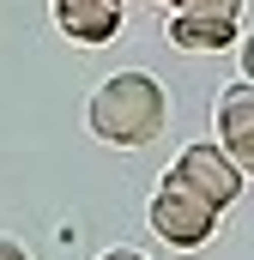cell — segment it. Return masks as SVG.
Listing matches in <instances>:
<instances>
[{
  "instance_id": "ba28073f",
  "label": "cell",
  "mask_w": 254,
  "mask_h": 260,
  "mask_svg": "<svg viewBox=\"0 0 254 260\" xmlns=\"http://www.w3.org/2000/svg\"><path fill=\"white\" fill-rule=\"evenodd\" d=\"M242 79H254V30L242 37Z\"/></svg>"
},
{
  "instance_id": "6da1fadb",
  "label": "cell",
  "mask_w": 254,
  "mask_h": 260,
  "mask_svg": "<svg viewBox=\"0 0 254 260\" xmlns=\"http://www.w3.org/2000/svg\"><path fill=\"white\" fill-rule=\"evenodd\" d=\"M170 121V97H164V85L151 79V73H109L97 91H91V103H85V127L97 133L103 145H115V151H145L157 133Z\"/></svg>"
},
{
  "instance_id": "277c9868",
  "label": "cell",
  "mask_w": 254,
  "mask_h": 260,
  "mask_svg": "<svg viewBox=\"0 0 254 260\" xmlns=\"http://www.w3.org/2000/svg\"><path fill=\"white\" fill-rule=\"evenodd\" d=\"M55 24L67 43L79 49H103L121 30V0H55Z\"/></svg>"
},
{
  "instance_id": "8fae6325",
  "label": "cell",
  "mask_w": 254,
  "mask_h": 260,
  "mask_svg": "<svg viewBox=\"0 0 254 260\" xmlns=\"http://www.w3.org/2000/svg\"><path fill=\"white\" fill-rule=\"evenodd\" d=\"M164 6H176V0H164Z\"/></svg>"
},
{
  "instance_id": "8992f818",
  "label": "cell",
  "mask_w": 254,
  "mask_h": 260,
  "mask_svg": "<svg viewBox=\"0 0 254 260\" xmlns=\"http://www.w3.org/2000/svg\"><path fill=\"white\" fill-rule=\"evenodd\" d=\"M212 127H218V145L254 139V79H236V85L218 91V103H212Z\"/></svg>"
},
{
  "instance_id": "30bf717a",
  "label": "cell",
  "mask_w": 254,
  "mask_h": 260,
  "mask_svg": "<svg viewBox=\"0 0 254 260\" xmlns=\"http://www.w3.org/2000/svg\"><path fill=\"white\" fill-rule=\"evenodd\" d=\"M97 260H145L139 248H109V254H97Z\"/></svg>"
},
{
  "instance_id": "5b68a950",
  "label": "cell",
  "mask_w": 254,
  "mask_h": 260,
  "mask_svg": "<svg viewBox=\"0 0 254 260\" xmlns=\"http://www.w3.org/2000/svg\"><path fill=\"white\" fill-rule=\"evenodd\" d=\"M230 43H236V18L170 12V49H182V55H224Z\"/></svg>"
},
{
  "instance_id": "9c48e42d",
  "label": "cell",
  "mask_w": 254,
  "mask_h": 260,
  "mask_svg": "<svg viewBox=\"0 0 254 260\" xmlns=\"http://www.w3.org/2000/svg\"><path fill=\"white\" fill-rule=\"evenodd\" d=\"M0 260H30V254H24V248H18L12 236H0Z\"/></svg>"
},
{
  "instance_id": "7a4b0ae2",
  "label": "cell",
  "mask_w": 254,
  "mask_h": 260,
  "mask_svg": "<svg viewBox=\"0 0 254 260\" xmlns=\"http://www.w3.org/2000/svg\"><path fill=\"white\" fill-rule=\"evenodd\" d=\"M164 182H176V188H188L200 194L206 206H218V212H230L242 188H248V176H242V164L218 145V139H200V145H182L176 151V164L164 170Z\"/></svg>"
},
{
  "instance_id": "52a82bcc",
  "label": "cell",
  "mask_w": 254,
  "mask_h": 260,
  "mask_svg": "<svg viewBox=\"0 0 254 260\" xmlns=\"http://www.w3.org/2000/svg\"><path fill=\"white\" fill-rule=\"evenodd\" d=\"M170 12H206V18H242V0H176Z\"/></svg>"
},
{
  "instance_id": "3957f363",
  "label": "cell",
  "mask_w": 254,
  "mask_h": 260,
  "mask_svg": "<svg viewBox=\"0 0 254 260\" xmlns=\"http://www.w3.org/2000/svg\"><path fill=\"white\" fill-rule=\"evenodd\" d=\"M151 230L170 242V248H206L212 242V230H218V206H206L200 194H188V188H176V182H164L157 194H151Z\"/></svg>"
}]
</instances>
